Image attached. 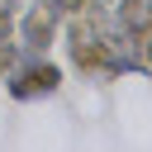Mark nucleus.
Returning <instances> with one entry per match:
<instances>
[{
    "instance_id": "3",
    "label": "nucleus",
    "mask_w": 152,
    "mask_h": 152,
    "mask_svg": "<svg viewBox=\"0 0 152 152\" xmlns=\"http://www.w3.org/2000/svg\"><path fill=\"white\" fill-rule=\"evenodd\" d=\"M24 57H28V48L19 52V43H0V76H5V71H14Z\"/></svg>"
},
{
    "instance_id": "1",
    "label": "nucleus",
    "mask_w": 152,
    "mask_h": 152,
    "mask_svg": "<svg viewBox=\"0 0 152 152\" xmlns=\"http://www.w3.org/2000/svg\"><path fill=\"white\" fill-rule=\"evenodd\" d=\"M5 81H10V95H14V100H38V95H52V90L62 86V71H57L52 62H38V57L28 52L14 71H5Z\"/></svg>"
},
{
    "instance_id": "4",
    "label": "nucleus",
    "mask_w": 152,
    "mask_h": 152,
    "mask_svg": "<svg viewBox=\"0 0 152 152\" xmlns=\"http://www.w3.org/2000/svg\"><path fill=\"white\" fill-rule=\"evenodd\" d=\"M48 5H52L62 19H71V14H81V10H86V0H48Z\"/></svg>"
},
{
    "instance_id": "2",
    "label": "nucleus",
    "mask_w": 152,
    "mask_h": 152,
    "mask_svg": "<svg viewBox=\"0 0 152 152\" xmlns=\"http://www.w3.org/2000/svg\"><path fill=\"white\" fill-rule=\"evenodd\" d=\"M57 24H62V14H57L48 0H33V5H28V14H24V24H19V43H24L28 52H43V48L52 43Z\"/></svg>"
},
{
    "instance_id": "5",
    "label": "nucleus",
    "mask_w": 152,
    "mask_h": 152,
    "mask_svg": "<svg viewBox=\"0 0 152 152\" xmlns=\"http://www.w3.org/2000/svg\"><path fill=\"white\" fill-rule=\"evenodd\" d=\"M10 38H14V10L0 5V43H10Z\"/></svg>"
},
{
    "instance_id": "6",
    "label": "nucleus",
    "mask_w": 152,
    "mask_h": 152,
    "mask_svg": "<svg viewBox=\"0 0 152 152\" xmlns=\"http://www.w3.org/2000/svg\"><path fill=\"white\" fill-rule=\"evenodd\" d=\"M138 52H142V62H152V33H147V38H138Z\"/></svg>"
}]
</instances>
